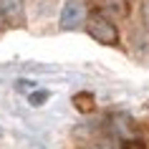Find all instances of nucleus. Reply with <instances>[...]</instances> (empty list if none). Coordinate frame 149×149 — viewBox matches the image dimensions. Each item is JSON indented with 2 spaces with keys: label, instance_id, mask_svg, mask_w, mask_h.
Segmentation results:
<instances>
[{
  "label": "nucleus",
  "instance_id": "obj_1",
  "mask_svg": "<svg viewBox=\"0 0 149 149\" xmlns=\"http://www.w3.org/2000/svg\"><path fill=\"white\" fill-rule=\"evenodd\" d=\"M86 31L94 40H99L101 46H116L119 43V28L111 23L104 13H91L86 18Z\"/></svg>",
  "mask_w": 149,
  "mask_h": 149
},
{
  "label": "nucleus",
  "instance_id": "obj_2",
  "mask_svg": "<svg viewBox=\"0 0 149 149\" xmlns=\"http://www.w3.org/2000/svg\"><path fill=\"white\" fill-rule=\"evenodd\" d=\"M86 0H66L61 8V28L63 31H73L81 23H86Z\"/></svg>",
  "mask_w": 149,
  "mask_h": 149
},
{
  "label": "nucleus",
  "instance_id": "obj_3",
  "mask_svg": "<svg viewBox=\"0 0 149 149\" xmlns=\"http://www.w3.org/2000/svg\"><path fill=\"white\" fill-rule=\"evenodd\" d=\"M20 13V0H0V15L3 18H13Z\"/></svg>",
  "mask_w": 149,
  "mask_h": 149
},
{
  "label": "nucleus",
  "instance_id": "obj_4",
  "mask_svg": "<svg viewBox=\"0 0 149 149\" xmlns=\"http://www.w3.org/2000/svg\"><path fill=\"white\" fill-rule=\"evenodd\" d=\"M73 104H76V109H79V111L86 114V111L94 109V96H91V94H76V96H73Z\"/></svg>",
  "mask_w": 149,
  "mask_h": 149
},
{
  "label": "nucleus",
  "instance_id": "obj_5",
  "mask_svg": "<svg viewBox=\"0 0 149 149\" xmlns=\"http://www.w3.org/2000/svg\"><path fill=\"white\" fill-rule=\"evenodd\" d=\"M104 10H111L114 15H126V0H101Z\"/></svg>",
  "mask_w": 149,
  "mask_h": 149
},
{
  "label": "nucleus",
  "instance_id": "obj_6",
  "mask_svg": "<svg viewBox=\"0 0 149 149\" xmlns=\"http://www.w3.org/2000/svg\"><path fill=\"white\" fill-rule=\"evenodd\" d=\"M46 99H48V91H36V94L28 96V101H31L33 106H40V104L46 101Z\"/></svg>",
  "mask_w": 149,
  "mask_h": 149
},
{
  "label": "nucleus",
  "instance_id": "obj_7",
  "mask_svg": "<svg viewBox=\"0 0 149 149\" xmlns=\"http://www.w3.org/2000/svg\"><path fill=\"white\" fill-rule=\"evenodd\" d=\"M141 18H144V25L149 28V0L144 3V5H141Z\"/></svg>",
  "mask_w": 149,
  "mask_h": 149
},
{
  "label": "nucleus",
  "instance_id": "obj_8",
  "mask_svg": "<svg viewBox=\"0 0 149 149\" xmlns=\"http://www.w3.org/2000/svg\"><path fill=\"white\" fill-rule=\"evenodd\" d=\"M88 149H99V147H88Z\"/></svg>",
  "mask_w": 149,
  "mask_h": 149
}]
</instances>
